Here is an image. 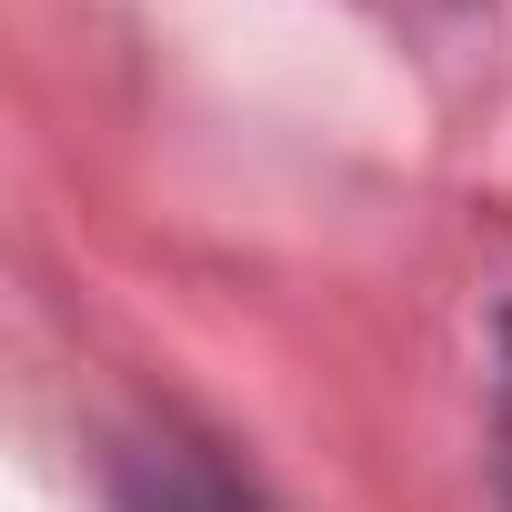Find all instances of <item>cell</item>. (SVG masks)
Masks as SVG:
<instances>
[{
    "label": "cell",
    "mask_w": 512,
    "mask_h": 512,
    "mask_svg": "<svg viewBox=\"0 0 512 512\" xmlns=\"http://www.w3.org/2000/svg\"><path fill=\"white\" fill-rule=\"evenodd\" d=\"M181 512H231V502H221V492H211V502H181Z\"/></svg>",
    "instance_id": "2"
},
{
    "label": "cell",
    "mask_w": 512,
    "mask_h": 512,
    "mask_svg": "<svg viewBox=\"0 0 512 512\" xmlns=\"http://www.w3.org/2000/svg\"><path fill=\"white\" fill-rule=\"evenodd\" d=\"M492 462H502V492H512V312H502V352H492Z\"/></svg>",
    "instance_id": "1"
}]
</instances>
